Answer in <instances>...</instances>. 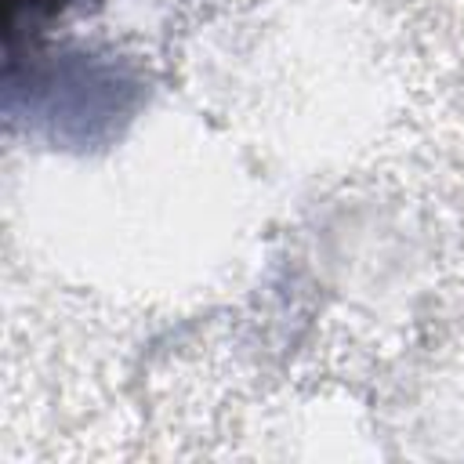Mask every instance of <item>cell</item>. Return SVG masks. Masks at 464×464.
I'll return each mask as SVG.
<instances>
[{"mask_svg":"<svg viewBox=\"0 0 464 464\" xmlns=\"http://www.w3.org/2000/svg\"><path fill=\"white\" fill-rule=\"evenodd\" d=\"M76 4H83V0H7L11 18H54Z\"/></svg>","mask_w":464,"mask_h":464,"instance_id":"6da1fadb","label":"cell"}]
</instances>
